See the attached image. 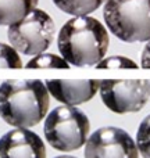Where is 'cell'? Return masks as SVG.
<instances>
[{"mask_svg": "<svg viewBox=\"0 0 150 158\" xmlns=\"http://www.w3.org/2000/svg\"><path fill=\"white\" fill-rule=\"evenodd\" d=\"M109 44L110 38L104 25L89 15L68 19L57 38L61 57L75 67H96L104 58Z\"/></svg>", "mask_w": 150, "mask_h": 158, "instance_id": "1", "label": "cell"}, {"mask_svg": "<svg viewBox=\"0 0 150 158\" xmlns=\"http://www.w3.org/2000/svg\"><path fill=\"white\" fill-rule=\"evenodd\" d=\"M49 90L42 81L10 79L0 85V117L15 128L35 126L49 110Z\"/></svg>", "mask_w": 150, "mask_h": 158, "instance_id": "2", "label": "cell"}, {"mask_svg": "<svg viewBox=\"0 0 150 158\" xmlns=\"http://www.w3.org/2000/svg\"><path fill=\"white\" fill-rule=\"evenodd\" d=\"M103 18L120 40H150V0H106Z\"/></svg>", "mask_w": 150, "mask_h": 158, "instance_id": "3", "label": "cell"}, {"mask_svg": "<svg viewBox=\"0 0 150 158\" xmlns=\"http://www.w3.org/2000/svg\"><path fill=\"white\" fill-rule=\"evenodd\" d=\"M88 115L76 107L61 106L49 112L45 121V137L54 150L68 153L85 146L89 137Z\"/></svg>", "mask_w": 150, "mask_h": 158, "instance_id": "4", "label": "cell"}, {"mask_svg": "<svg viewBox=\"0 0 150 158\" xmlns=\"http://www.w3.org/2000/svg\"><path fill=\"white\" fill-rule=\"evenodd\" d=\"M56 35L53 18L43 10L35 8L24 19L13 24L7 29L10 44L25 56H38L45 53Z\"/></svg>", "mask_w": 150, "mask_h": 158, "instance_id": "5", "label": "cell"}, {"mask_svg": "<svg viewBox=\"0 0 150 158\" xmlns=\"http://www.w3.org/2000/svg\"><path fill=\"white\" fill-rule=\"evenodd\" d=\"M100 97L104 106L115 114L138 112L150 97V81H101Z\"/></svg>", "mask_w": 150, "mask_h": 158, "instance_id": "6", "label": "cell"}, {"mask_svg": "<svg viewBox=\"0 0 150 158\" xmlns=\"http://www.w3.org/2000/svg\"><path fill=\"white\" fill-rule=\"evenodd\" d=\"M85 158H139L136 142L128 132L115 126H104L88 137Z\"/></svg>", "mask_w": 150, "mask_h": 158, "instance_id": "7", "label": "cell"}, {"mask_svg": "<svg viewBox=\"0 0 150 158\" xmlns=\"http://www.w3.org/2000/svg\"><path fill=\"white\" fill-rule=\"evenodd\" d=\"M0 158H46V146L35 132L17 128L0 139Z\"/></svg>", "mask_w": 150, "mask_h": 158, "instance_id": "8", "label": "cell"}, {"mask_svg": "<svg viewBox=\"0 0 150 158\" xmlns=\"http://www.w3.org/2000/svg\"><path fill=\"white\" fill-rule=\"evenodd\" d=\"M49 93L57 101L64 106L76 107L92 100L100 89L99 81H63V79H50L46 81Z\"/></svg>", "mask_w": 150, "mask_h": 158, "instance_id": "9", "label": "cell"}, {"mask_svg": "<svg viewBox=\"0 0 150 158\" xmlns=\"http://www.w3.org/2000/svg\"><path fill=\"white\" fill-rule=\"evenodd\" d=\"M39 0H0V25L10 27L35 10Z\"/></svg>", "mask_w": 150, "mask_h": 158, "instance_id": "10", "label": "cell"}, {"mask_svg": "<svg viewBox=\"0 0 150 158\" xmlns=\"http://www.w3.org/2000/svg\"><path fill=\"white\" fill-rule=\"evenodd\" d=\"M106 0H53L56 6L61 11L70 15L79 17L96 11Z\"/></svg>", "mask_w": 150, "mask_h": 158, "instance_id": "11", "label": "cell"}, {"mask_svg": "<svg viewBox=\"0 0 150 158\" xmlns=\"http://www.w3.org/2000/svg\"><path fill=\"white\" fill-rule=\"evenodd\" d=\"M25 68H70V64L63 57L52 53H41L33 56L27 63Z\"/></svg>", "mask_w": 150, "mask_h": 158, "instance_id": "12", "label": "cell"}, {"mask_svg": "<svg viewBox=\"0 0 150 158\" xmlns=\"http://www.w3.org/2000/svg\"><path fill=\"white\" fill-rule=\"evenodd\" d=\"M138 151L143 158H150V115L140 122L136 132Z\"/></svg>", "mask_w": 150, "mask_h": 158, "instance_id": "13", "label": "cell"}, {"mask_svg": "<svg viewBox=\"0 0 150 158\" xmlns=\"http://www.w3.org/2000/svg\"><path fill=\"white\" fill-rule=\"evenodd\" d=\"M0 68H22V61L18 52L6 43H0Z\"/></svg>", "mask_w": 150, "mask_h": 158, "instance_id": "14", "label": "cell"}, {"mask_svg": "<svg viewBox=\"0 0 150 158\" xmlns=\"http://www.w3.org/2000/svg\"><path fill=\"white\" fill-rule=\"evenodd\" d=\"M96 68H122V69H135L138 68V64L134 60L125 57V56H111L104 57L100 63L96 65Z\"/></svg>", "mask_w": 150, "mask_h": 158, "instance_id": "15", "label": "cell"}, {"mask_svg": "<svg viewBox=\"0 0 150 158\" xmlns=\"http://www.w3.org/2000/svg\"><path fill=\"white\" fill-rule=\"evenodd\" d=\"M140 67L142 68H150V40L145 46L142 56H140Z\"/></svg>", "mask_w": 150, "mask_h": 158, "instance_id": "16", "label": "cell"}, {"mask_svg": "<svg viewBox=\"0 0 150 158\" xmlns=\"http://www.w3.org/2000/svg\"><path fill=\"white\" fill-rule=\"evenodd\" d=\"M56 158H75V157H71V156H58Z\"/></svg>", "mask_w": 150, "mask_h": 158, "instance_id": "17", "label": "cell"}]
</instances>
